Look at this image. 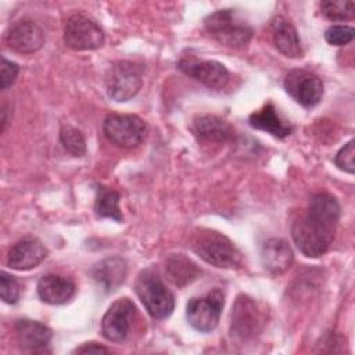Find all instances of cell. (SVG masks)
I'll return each mask as SVG.
<instances>
[{"label":"cell","mask_w":355,"mask_h":355,"mask_svg":"<svg viewBox=\"0 0 355 355\" xmlns=\"http://www.w3.org/2000/svg\"><path fill=\"white\" fill-rule=\"evenodd\" d=\"M135 290L141 304L154 319H165L173 312V294L153 270L147 269L139 275Z\"/></svg>","instance_id":"obj_4"},{"label":"cell","mask_w":355,"mask_h":355,"mask_svg":"<svg viewBox=\"0 0 355 355\" xmlns=\"http://www.w3.org/2000/svg\"><path fill=\"white\" fill-rule=\"evenodd\" d=\"M194 135L209 143H225L233 137V128L216 115H201L193 122Z\"/></svg>","instance_id":"obj_19"},{"label":"cell","mask_w":355,"mask_h":355,"mask_svg":"<svg viewBox=\"0 0 355 355\" xmlns=\"http://www.w3.org/2000/svg\"><path fill=\"white\" fill-rule=\"evenodd\" d=\"M320 10L329 19L345 21L354 17L355 3L352 0H326L320 3Z\"/></svg>","instance_id":"obj_24"},{"label":"cell","mask_w":355,"mask_h":355,"mask_svg":"<svg viewBox=\"0 0 355 355\" xmlns=\"http://www.w3.org/2000/svg\"><path fill=\"white\" fill-rule=\"evenodd\" d=\"M6 125H7V108H6V104H3V108H1V132H4Z\"/></svg>","instance_id":"obj_31"},{"label":"cell","mask_w":355,"mask_h":355,"mask_svg":"<svg viewBox=\"0 0 355 355\" xmlns=\"http://www.w3.org/2000/svg\"><path fill=\"white\" fill-rule=\"evenodd\" d=\"M165 275L175 286L184 287L196 280L201 275V270L183 254H172L165 261Z\"/></svg>","instance_id":"obj_22"},{"label":"cell","mask_w":355,"mask_h":355,"mask_svg":"<svg viewBox=\"0 0 355 355\" xmlns=\"http://www.w3.org/2000/svg\"><path fill=\"white\" fill-rule=\"evenodd\" d=\"M179 69L209 89H222L229 80L226 67L214 60H197L194 57L182 58Z\"/></svg>","instance_id":"obj_12"},{"label":"cell","mask_w":355,"mask_h":355,"mask_svg":"<svg viewBox=\"0 0 355 355\" xmlns=\"http://www.w3.org/2000/svg\"><path fill=\"white\" fill-rule=\"evenodd\" d=\"M261 259L263 268L272 275L284 273L293 263V251L286 240L269 239L262 245Z\"/></svg>","instance_id":"obj_17"},{"label":"cell","mask_w":355,"mask_h":355,"mask_svg":"<svg viewBox=\"0 0 355 355\" xmlns=\"http://www.w3.org/2000/svg\"><path fill=\"white\" fill-rule=\"evenodd\" d=\"M60 141L64 148L75 157H82L86 153V141L83 135L73 126L64 125L60 130Z\"/></svg>","instance_id":"obj_25"},{"label":"cell","mask_w":355,"mask_h":355,"mask_svg":"<svg viewBox=\"0 0 355 355\" xmlns=\"http://www.w3.org/2000/svg\"><path fill=\"white\" fill-rule=\"evenodd\" d=\"M286 92L302 107H315L323 97L322 79L306 69H293L284 78Z\"/></svg>","instance_id":"obj_9"},{"label":"cell","mask_w":355,"mask_h":355,"mask_svg":"<svg viewBox=\"0 0 355 355\" xmlns=\"http://www.w3.org/2000/svg\"><path fill=\"white\" fill-rule=\"evenodd\" d=\"M0 294L1 300L7 304H15L19 298V284L7 272H1L0 275Z\"/></svg>","instance_id":"obj_27"},{"label":"cell","mask_w":355,"mask_h":355,"mask_svg":"<svg viewBox=\"0 0 355 355\" xmlns=\"http://www.w3.org/2000/svg\"><path fill=\"white\" fill-rule=\"evenodd\" d=\"M340 219V204L329 193L315 194L306 211L291 225V237L297 248L308 258L323 255L334 239Z\"/></svg>","instance_id":"obj_1"},{"label":"cell","mask_w":355,"mask_h":355,"mask_svg":"<svg viewBox=\"0 0 355 355\" xmlns=\"http://www.w3.org/2000/svg\"><path fill=\"white\" fill-rule=\"evenodd\" d=\"M355 31L348 25H333L324 32V39L333 46H345L354 39Z\"/></svg>","instance_id":"obj_26"},{"label":"cell","mask_w":355,"mask_h":355,"mask_svg":"<svg viewBox=\"0 0 355 355\" xmlns=\"http://www.w3.org/2000/svg\"><path fill=\"white\" fill-rule=\"evenodd\" d=\"M191 248L201 259L216 268H239L243 261L237 247L225 234L215 230L196 233L191 240Z\"/></svg>","instance_id":"obj_2"},{"label":"cell","mask_w":355,"mask_h":355,"mask_svg":"<svg viewBox=\"0 0 355 355\" xmlns=\"http://www.w3.org/2000/svg\"><path fill=\"white\" fill-rule=\"evenodd\" d=\"M104 135L114 144L123 148L139 146L147 133L146 123L141 118L128 114H111L104 119Z\"/></svg>","instance_id":"obj_6"},{"label":"cell","mask_w":355,"mask_h":355,"mask_svg":"<svg viewBox=\"0 0 355 355\" xmlns=\"http://www.w3.org/2000/svg\"><path fill=\"white\" fill-rule=\"evenodd\" d=\"M97 196L94 201V211L100 218H111L116 222L122 220L119 209V194L108 187L97 186Z\"/></svg>","instance_id":"obj_23"},{"label":"cell","mask_w":355,"mask_h":355,"mask_svg":"<svg viewBox=\"0 0 355 355\" xmlns=\"http://www.w3.org/2000/svg\"><path fill=\"white\" fill-rule=\"evenodd\" d=\"M144 67L130 60L116 61L108 69L105 85L108 96L115 101L133 98L141 87Z\"/></svg>","instance_id":"obj_5"},{"label":"cell","mask_w":355,"mask_h":355,"mask_svg":"<svg viewBox=\"0 0 355 355\" xmlns=\"http://www.w3.org/2000/svg\"><path fill=\"white\" fill-rule=\"evenodd\" d=\"M64 42L72 50H94L103 46L104 32L90 18L82 14H75L65 22Z\"/></svg>","instance_id":"obj_7"},{"label":"cell","mask_w":355,"mask_h":355,"mask_svg":"<svg viewBox=\"0 0 355 355\" xmlns=\"http://www.w3.org/2000/svg\"><path fill=\"white\" fill-rule=\"evenodd\" d=\"M248 122L252 128L263 130L279 139L288 136L293 130V128L279 116L276 108L270 103L266 104L262 110L252 112L248 118Z\"/></svg>","instance_id":"obj_21"},{"label":"cell","mask_w":355,"mask_h":355,"mask_svg":"<svg viewBox=\"0 0 355 355\" xmlns=\"http://www.w3.org/2000/svg\"><path fill=\"white\" fill-rule=\"evenodd\" d=\"M222 308L223 295L219 290H214L207 297L191 298L187 302L186 318L193 329L208 333L218 326Z\"/></svg>","instance_id":"obj_8"},{"label":"cell","mask_w":355,"mask_h":355,"mask_svg":"<svg viewBox=\"0 0 355 355\" xmlns=\"http://www.w3.org/2000/svg\"><path fill=\"white\" fill-rule=\"evenodd\" d=\"M14 330L19 347L29 352L44 349L51 340V330L36 320L18 319L14 324Z\"/></svg>","instance_id":"obj_15"},{"label":"cell","mask_w":355,"mask_h":355,"mask_svg":"<svg viewBox=\"0 0 355 355\" xmlns=\"http://www.w3.org/2000/svg\"><path fill=\"white\" fill-rule=\"evenodd\" d=\"M75 294L72 280L60 275H46L37 282V295L50 305H61L68 302Z\"/></svg>","instance_id":"obj_16"},{"label":"cell","mask_w":355,"mask_h":355,"mask_svg":"<svg viewBox=\"0 0 355 355\" xmlns=\"http://www.w3.org/2000/svg\"><path fill=\"white\" fill-rule=\"evenodd\" d=\"M19 72V67L12 62L8 61L6 58H1V72H0V78H1V89L6 90L8 89L17 79Z\"/></svg>","instance_id":"obj_29"},{"label":"cell","mask_w":355,"mask_h":355,"mask_svg":"<svg viewBox=\"0 0 355 355\" xmlns=\"http://www.w3.org/2000/svg\"><path fill=\"white\" fill-rule=\"evenodd\" d=\"M75 354H83V355H87V354H108L110 349L101 344H97V343H85L82 344L80 347H78L75 351Z\"/></svg>","instance_id":"obj_30"},{"label":"cell","mask_w":355,"mask_h":355,"mask_svg":"<svg viewBox=\"0 0 355 355\" xmlns=\"http://www.w3.org/2000/svg\"><path fill=\"white\" fill-rule=\"evenodd\" d=\"M6 43L17 53L31 54L44 44V33L33 21H21L7 31Z\"/></svg>","instance_id":"obj_13"},{"label":"cell","mask_w":355,"mask_h":355,"mask_svg":"<svg viewBox=\"0 0 355 355\" xmlns=\"http://www.w3.org/2000/svg\"><path fill=\"white\" fill-rule=\"evenodd\" d=\"M126 276V262L119 257H111L100 261L92 269V277L101 284L105 291L115 290Z\"/></svg>","instance_id":"obj_20"},{"label":"cell","mask_w":355,"mask_h":355,"mask_svg":"<svg viewBox=\"0 0 355 355\" xmlns=\"http://www.w3.org/2000/svg\"><path fill=\"white\" fill-rule=\"evenodd\" d=\"M272 36L275 47L286 57L297 58L302 55L301 39L294 25L283 17H276L272 22Z\"/></svg>","instance_id":"obj_18"},{"label":"cell","mask_w":355,"mask_h":355,"mask_svg":"<svg viewBox=\"0 0 355 355\" xmlns=\"http://www.w3.org/2000/svg\"><path fill=\"white\" fill-rule=\"evenodd\" d=\"M204 25L208 33L226 47H244L252 37L251 26L239 19L234 10L215 11L205 18Z\"/></svg>","instance_id":"obj_3"},{"label":"cell","mask_w":355,"mask_h":355,"mask_svg":"<svg viewBox=\"0 0 355 355\" xmlns=\"http://www.w3.org/2000/svg\"><path fill=\"white\" fill-rule=\"evenodd\" d=\"M261 324V313L252 298L247 295H239L232 309V336L241 341H247L259 333Z\"/></svg>","instance_id":"obj_11"},{"label":"cell","mask_w":355,"mask_h":355,"mask_svg":"<svg viewBox=\"0 0 355 355\" xmlns=\"http://www.w3.org/2000/svg\"><path fill=\"white\" fill-rule=\"evenodd\" d=\"M47 257V248L37 239H24L15 243L7 255V265L15 270L36 268Z\"/></svg>","instance_id":"obj_14"},{"label":"cell","mask_w":355,"mask_h":355,"mask_svg":"<svg viewBox=\"0 0 355 355\" xmlns=\"http://www.w3.org/2000/svg\"><path fill=\"white\" fill-rule=\"evenodd\" d=\"M354 140H349L340 151L336 154L334 162L338 169L345 171L348 173H354L355 171V146Z\"/></svg>","instance_id":"obj_28"},{"label":"cell","mask_w":355,"mask_h":355,"mask_svg":"<svg viewBox=\"0 0 355 355\" xmlns=\"http://www.w3.org/2000/svg\"><path fill=\"white\" fill-rule=\"evenodd\" d=\"M135 315V304L129 298L116 300L101 320V334L112 343H122L130 330Z\"/></svg>","instance_id":"obj_10"}]
</instances>
